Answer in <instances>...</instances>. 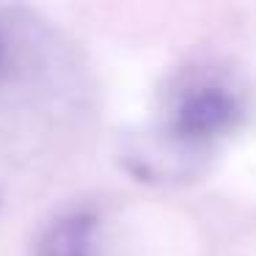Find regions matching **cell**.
<instances>
[{
  "mask_svg": "<svg viewBox=\"0 0 256 256\" xmlns=\"http://www.w3.org/2000/svg\"><path fill=\"white\" fill-rule=\"evenodd\" d=\"M250 94L232 66L212 61L188 64L160 91L154 127L179 144L215 157L232 135L248 124Z\"/></svg>",
  "mask_w": 256,
  "mask_h": 256,
  "instance_id": "1",
  "label": "cell"
},
{
  "mask_svg": "<svg viewBox=\"0 0 256 256\" xmlns=\"http://www.w3.org/2000/svg\"><path fill=\"white\" fill-rule=\"evenodd\" d=\"M100 218L88 210H72L47 223L36 242V256H102Z\"/></svg>",
  "mask_w": 256,
  "mask_h": 256,
  "instance_id": "3",
  "label": "cell"
},
{
  "mask_svg": "<svg viewBox=\"0 0 256 256\" xmlns=\"http://www.w3.org/2000/svg\"><path fill=\"white\" fill-rule=\"evenodd\" d=\"M122 157L135 176L154 184H188L193 179H201L212 166V157L179 144L154 124L130 135Z\"/></svg>",
  "mask_w": 256,
  "mask_h": 256,
  "instance_id": "2",
  "label": "cell"
}]
</instances>
